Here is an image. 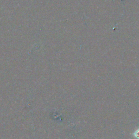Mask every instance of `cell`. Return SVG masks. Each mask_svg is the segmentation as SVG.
I'll return each mask as SVG.
<instances>
[{
	"mask_svg": "<svg viewBox=\"0 0 139 139\" xmlns=\"http://www.w3.org/2000/svg\"><path fill=\"white\" fill-rule=\"evenodd\" d=\"M136 135H136V137L139 138V132H137V134H136Z\"/></svg>",
	"mask_w": 139,
	"mask_h": 139,
	"instance_id": "obj_1",
	"label": "cell"
}]
</instances>
